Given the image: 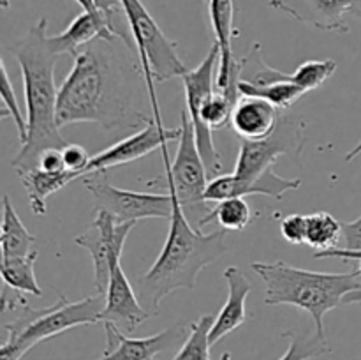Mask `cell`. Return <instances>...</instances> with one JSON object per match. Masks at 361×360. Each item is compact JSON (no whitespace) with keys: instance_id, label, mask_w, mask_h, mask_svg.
I'll list each match as a JSON object with an SVG mask.
<instances>
[{"instance_id":"e575fe53","label":"cell","mask_w":361,"mask_h":360,"mask_svg":"<svg viewBox=\"0 0 361 360\" xmlns=\"http://www.w3.org/2000/svg\"><path fill=\"white\" fill-rule=\"evenodd\" d=\"M76 2L80 4V6L83 7V11H87V13L94 14V16H97V18H106V14L102 13L101 7L97 6V0H76ZM106 20H108V18H106Z\"/></svg>"},{"instance_id":"9a60e30c","label":"cell","mask_w":361,"mask_h":360,"mask_svg":"<svg viewBox=\"0 0 361 360\" xmlns=\"http://www.w3.org/2000/svg\"><path fill=\"white\" fill-rule=\"evenodd\" d=\"M268 4L317 30L349 32L351 0H270Z\"/></svg>"},{"instance_id":"d6a6232c","label":"cell","mask_w":361,"mask_h":360,"mask_svg":"<svg viewBox=\"0 0 361 360\" xmlns=\"http://www.w3.org/2000/svg\"><path fill=\"white\" fill-rule=\"evenodd\" d=\"M62 154L67 172L78 173L81 179V176L85 175V172H87V166L88 162H90L92 155H88V152L78 143H67L66 147L62 148Z\"/></svg>"},{"instance_id":"8992f818","label":"cell","mask_w":361,"mask_h":360,"mask_svg":"<svg viewBox=\"0 0 361 360\" xmlns=\"http://www.w3.org/2000/svg\"><path fill=\"white\" fill-rule=\"evenodd\" d=\"M120 2H122L127 23H129L134 46L140 55L141 74L147 83L154 119L162 120L157 94H155V81L162 83L175 76H182L189 69L183 64L182 56L178 55V48H176L178 44L162 32V28L159 27L155 18L141 0H120Z\"/></svg>"},{"instance_id":"603a6c76","label":"cell","mask_w":361,"mask_h":360,"mask_svg":"<svg viewBox=\"0 0 361 360\" xmlns=\"http://www.w3.org/2000/svg\"><path fill=\"white\" fill-rule=\"evenodd\" d=\"M238 90L240 95H252V97L264 99V101L271 102L277 109L291 108L303 94H307L291 78L289 80L275 81V83L267 85V87H250V85L240 81Z\"/></svg>"},{"instance_id":"52a82bcc","label":"cell","mask_w":361,"mask_h":360,"mask_svg":"<svg viewBox=\"0 0 361 360\" xmlns=\"http://www.w3.org/2000/svg\"><path fill=\"white\" fill-rule=\"evenodd\" d=\"M182 120V136L178 140V150H176L175 161L169 164L168 145L161 148L162 159H164L166 179L169 186L175 189L178 203L183 214L189 219L190 224L196 229L203 228L204 219L210 215L214 208H210V201L207 200L204 193L208 187V169L204 166L203 157L200 154L194 133L192 122L185 109L180 113Z\"/></svg>"},{"instance_id":"484cf974","label":"cell","mask_w":361,"mask_h":360,"mask_svg":"<svg viewBox=\"0 0 361 360\" xmlns=\"http://www.w3.org/2000/svg\"><path fill=\"white\" fill-rule=\"evenodd\" d=\"M212 221H217L221 228L233 229V232H242L252 221V210L249 203L243 198H228L224 201H219L203 222V228Z\"/></svg>"},{"instance_id":"836d02e7","label":"cell","mask_w":361,"mask_h":360,"mask_svg":"<svg viewBox=\"0 0 361 360\" xmlns=\"http://www.w3.org/2000/svg\"><path fill=\"white\" fill-rule=\"evenodd\" d=\"M35 168H41L49 173L67 172L66 162H63L62 148H46V150L39 155V161Z\"/></svg>"},{"instance_id":"ba28073f","label":"cell","mask_w":361,"mask_h":360,"mask_svg":"<svg viewBox=\"0 0 361 360\" xmlns=\"http://www.w3.org/2000/svg\"><path fill=\"white\" fill-rule=\"evenodd\" d=\"M305 143V124L300 119L284 116L268 138L256 141L242 140L235 175L240 180H254L274 168L281 155H288L300 162Z\"/></svg>"},{"instance_id":"4dcf8cb0","label":"cell","mask_w":361,"mask_h":360,"mask_svg":"<svg viewBox=\"0 0 361 360\" xmlns=\"http://www.w3.org/2000/svg\"><path fill=\"white\" fill-rule=\"evenodd\" d=\"M97 6L101 7L102 13L106 14L109 21V27H111V32L115 34V37L122 39L127 44V48H134L133 35H130L129 23H127L126 13H123V7L120 0H97Z\"/></svg>"},{"instance_id":"ac0fdd59","label":"cell","mask_w":361,"mask_h":360,"mask_svg":"<svg viewBox=\"0 0 361 360\" xmlns=\"http://www.w3.org/2000/svg\"><path fill=\"white\" fill-rule=\"evenodd\" d=\"M94 39H101V41L113 42L115 34L111 32L108 20L106 18H97L94 14L83 13L78 14L69 27L59 35H48L49 48L56 53V55H80V48L83 44H88Z\"/></svg>"},{"instance_id":"1f68e13d","label":"cell","mask_w":361,"mask_h":360,"mask_svg":"<svg viewBox=\"0 0 361 360\" xmlns=\"http://www.w3.org/2000/svg\"><path fill=\"white\" fill-rule=\"evenodd\" d=\"M281 233L289 244L305 246L307 244V215L291 214L281 221Z\"/></svg>"},{"instance_id":"7a4b0ae2","label":"cell","mask_w":361,"mask_h":360,"mask_svg":"<svg viewBox=\"0 0 361 360\" xmlns=\"http://www.w3.org/2000/svg\"><path fill=\"white\" fill-rule=\"evenodd\" d=\"M150 116L136 112L123 97L118 74L108 53L87 48L74 56V66L62 81L56 99V122L63 126L95 122L104 129L140 127Z\"/></svg>"},{"instance_id":"9c48e42d","label":"cell","mask_w":361,"mask_h":360,"mask_svg":"<svg viewBox=\"0 0 361 360\" xmlns=\"http://www.w3.org/2000/svg\"><path fill=\"white\" fill-rule=\"evenodd\" d=\"M134 226L136 221H118L108 210L95 208L92 224L74 239L76 246L90 253L94 263V286L97 288V293L104 295L108 289L113 270L122 258L123 244Z\"/></svg>"},{"instance_id":"83f0119b","label":"cell","mask_w":361,"mask_h":360,"mask_svg":"<svg viewBox=\"0 0 361 360\" xmlns=\"http://www.w3.org/2000/svg\"><path fill=\"white\" fill-rule=\"evenodd\" d=\"M335 71H337V62L334 59L307 60L291 74V80L305 92H310L319 88L326 80H330Z\"/></svg>"},{"instance_id":"7c38bea8","label":"cell","mask_w":361,"mask_h":360,"mask_svg":"<svg viewBox=\"0 0 361 360\" xmlns=\"http://www.w3.org/2000/svg\"><path fill=\"white\" fill-rule=\"evenodd\" d=\"M106 332V348L97 360H154L155 355L183 341L187 328L173 325L150 337H129L111 321H102Z\"/></svg>"},{"instance_id":"f1b7e54d","label":"cell","mask_w":361,"mask_h":360,"mask_svg":"<svg viewBox=\"0 0 361 360\" xmlns=\"http://www.w3.org/2000/svg\"><path fill=\"white\" fill-rule=\"evenodd\" d=\"M0 74H2V119L4 116L11 115V119L14 120V126H16L18 131V138H20V143L23 145L27 141L28 136V124H27V116H23L21 113L20 104H18L16 94H14L13 83L9 80V73H7V66L6 60L0 59Z\"/></svg>"},{"instance_id":"8d00e7d4","label":"cell","mask_w":361,"mask_h":360,"mask_svg":"<svg viewBox=\"0 0 361 360\" xmlns=\"http://www.w3.org/2000/svg\"><path fill=\"white\" fill-rule=\"evenodd\" d=\"M361 154V141L358 145H356L355 148H351V150L348 152V154H345V162H351V161H355L356 157H358V155Z\"/></svg>"},{"instance_id":"4316f807","label":"cell","mask_w":361,"mask_h":360,"mask_svg":"<svg viewBox=\"0 0 361 360\" xmlns=\"http://www.w3.org/2000/svg\"><path fill=\"white\" fill-rule=\"evenodd\" d=\"M284 337L289 339V348L279 360H310L331 352L326 337L319 334L307 335L296 334V332H284Z\"/></svg>"},{"instance_id":"7402d4cb","label":"cell","mask_w":361,"mask_h":360,"mask_svg":"<svg viewBox=\"0 0 361 360\" xmlns=\"http://www.w3.org/2000/svg\"><path fill=\"white\" fill-rule=\"evenodd\" d=\"M37 256L39 253L34 249L30 254H27V256L2 258L0 274H2L4 282H6L9 288L25 293V295L41 296V286H39L34 272V265Z\"/></svg>"},{"instance_id":"f546056e","label":"cell","mask_w":361,"mask_h":360,"mask_svg":"<svg viewBox=\"0 0 361 360\" xmlns=\"http://www.w3.org/2000/svg\"><path fill=\"white\" fill-rule=\"evenodd\" d=\"M344 247L316 253V258H344V260H361V215L353 222H342Z\"/></svg>"},{"instance_id":"8fae6325","label":"cell","mask_w":361,"mask_h":360,"mask_svg":"<svg viewBox=\"0 0 361 360\" xmlns=\"http://www.w3.org/2000/svg\"><path fill=\"white\" fill-rule=\"evenodd\" d=\"M180 136H182V127L168 129L164 124L157 122L152 116L150 122L145 124V127L141 131L123 138V140L111 145L106 150L92 155L85 175H88V173H104L106 169L115 168V166L137 161V159L152 154L157 148H162L169 141L180 140Z\"/></svg>"},{"instance_id":"5b68a950","label":"cell","mask_w":361,"mask_h":360,"mask_svg":"<svg viewBox=\"0 0 361 360\" xmlns=\"http://www.w3.org/2000/svg\"><path fill=\"white\" fill-rule=\"evenodd\" d=\"M264 282V304L295 306L310 314L316 334L324 335V316L344 304V296L361 286L360 270L330 274L293 267L286 261H256L250 265Z\"/></svg>"},{"instance_id":"2e32d148","label":"cell","mask_w":361,"mask_h":360,"mask_svg":"<svg viewBox=\"0 0 361 360\" xmlns=\"http://www.w3.org/2000/svg\"><path fill=\"white\" fill-rule=\"evenodd\" d=\"M228 284V300L215 316L210 330L212 346L217 344L222 337L235 332L247 320V296L252 292V284L238 267H228L222 274Z\"/></svg>"},{"instance_id":"cb8c5ba5","label":"cell","mask_w":361,"mask_h":360,"mask_svg":"<svg viewBox=\"0 0 361 360\" xmlns=\"http://www.w3.org/2000/svg\"><path fill=\"white\" fill-rule=\"evenodd\" d=\"M342 235V222H338L330 212H314L307 215V246L314 247L316 253L337 247Z\"/></svg>"},{"instance_id":"4fadbf2b","label":"cell","mask_w":361,"mask_h":360,"mask_svg":"<svg viewBox=\"0 0 361 360\" xmlns=\"http://www.w3.org/2000/svg\"><path fill=\"white\" fill-rule=\"evenodd\" d=\"M104 309L101 313L102 321H111L123 332L130 334L136 330L148 318L155 316L152 311H147L140 302V296L134 292L133 284L123 272L122 263H118L113 270L109 286L104 293Z\"/></svg>"},{"instance_id":"3957f363","label":"cell","mask_w":361,"mask_h":360,"mask_svg":"<svg viewBox=\"0 0 361 360\" xmlns=\"http://www.w3.org/2000/svg\"><path fill=\"white\" fill-rule=\"evenodd\" d=\"M168 187L173 201L168 239L154 265L137 279V296L150 304L155 316L164 296L176 289H192L197 274L228 253V229L203 233L194 228L183 214L173 186L168 184Z\"/></svg>"},{"instance_id":"44dd1931","label":"cell","mask_w":361,"mask_h":360,"mask_svg":"<svg viewBox=\"0 0 361 360\" xmlns=\"http://www.w3.org/2000/svg\"><path fill=\"white\" fill-rule=\"evenodd\" d=\"M35 236L25 228L21 219L18 217L9 196H4L2 201V236H0V254L2 258L27 256L34 251Z\"/></svg>"},{"instance_id":"f35d334b","label":"cell","mask_w":361,"mask_h":360,"mask_svg":"<svg viewBox=\"0 0 361 360\" xmlns=\"http://www.w3.org/2000/svg\"><path fill=\"white\" fill-rule=\"evenodd\" d=\"M358 270H360V274H361V260H360V268H358Z\"/></svg>"},{"instance_id":"277c9868","label":"cell","mask_w":361,"mask_h":360,"mask_svg":"<svg viewBox=\"0 0 361 360\" xmlns=\"http://www.w3.org/2000/svg\"><path fill=\"white\" fill-rule=\"evenodd\" d=\"M104 300L102 293L76 302L60 296L53 306L32 309L25 300V293L6 284L2 292V316H13V320L2 323L7 339L0 348V360H20L37 342L55 337L69 328L99 323Z\"/></svg>"},{"instance_id":"d590c367","label":"cell","mask_w":361,"mask_h":360,"mask_svg":"<svg viewBox=\"0 0 361 360\" xmlns=\"http://www.w3.org/2000/svg\"><path fill=\"white\" fill-rule=\"evenodd\" d=\"M344 304H361V286L344 296Z\"/></svg>"},{"instance_id":"d4e9b609","label":"cell","mask_w":361,"mask_h":360,"mask_svg":"<svg viewBox=\"0 0 361 360\" xmlns=\"http://www.w3.org/2000/svg\"><path fill=\"white\" fill-rule=\"evenodd\" d=\"M214 320L215 318L212 314H203L200 320L190 323L189 337L182 342V348L171 360H212L210 330Z\"/></svg>"},{"instance_id":"6da1fadb","label":"cell","mask_w":361,"mask_h":360,"mask_svg":"<svg viewBox=\"0 0 361 360\" xmlns=\"http://www.w3.org/2000/svg\"><path fill=\"white\" fill-rule=\"evenodd\" d=\"M46 32L48 18H41L20 41L7 48L21 69L28 124L27 141L11 162L16 173L35 168L39 155L46 148H63L69 143L60 134L56 122L59 90L55 85V64L59 55L49 48Z\"/></svg>"},{"instance_id":"5bb4252c","label":"cell","mask_w":361,"mask_h":360,"mask_svg":"<svg viewBox=\"0 0 361 360\" xmlns=\"http://www.w3.org/2000/svg\"><path fill=\"white\" fill-rule=\"evenodd\" d=\"M302 186V179H286L268 169L263 175L254 180H240L235 173L231 175H221L210 180L207 187L208 201H224L228 198H245L249 194H264V196L282 200L286 193L295 191Z\"/></svg>"},{"instance_id":"30bf717a","label":"cell","mask_w":361,"mask_h":360,"mask_svg":"<svg viewBox=\"0 0 361 360\" xmlns=\"http://www.w3.org/2000/svg\"><path fill=\"white\" fill-rule=\"evenodd\" d=\"M83 187L94 196L95 208L108 210L118 221H140V219H171V194L137 193L111 186L101 173H88L81 176Z\"/></svg>"},{"instance_id":"ffe728a7","label":"cell","mask_w":361,"mask_h":360,"mask_svg":"<svg viewBox=\"0 0 361 360\" xmlns=\"http://www.w3.org/2000/svg\"><path fill=\"white\" fill-rule=\"evenodd\" d=\"M21 184H23L25 191H27L28 203H30V210L35 215H44L48 210V198L55 194L56 191L63 189L69 182L80 179L78 173L73 172H60V173H49L41 168H30L25 172L18 173Z\"/></svg>"},{"instance_id":"74e56055","label":"cell","mask_w":361,"mask_h":360,"mask_svg":"<svg viewBox=\"0 0 361 360\" xmlns=\"http://www.w3.org/2000/svg\"><path fill=\"white\" fill-rule=\"evenodd\" d=\"M351 14L361 20V0H351Z\"/></svg>"},{"instance_id":"e0dca14e","label":"cell","mask_w":361,"mask_h":360,"mask_svg":"<svg viewBox=\"0 0 361 360\" xmlns=\"http://www.w3.org/2000/svg\"><path fill=\"white\" fill-rule=\"evenodd\" d=\"M279 120V109L271 102L252 95H242L233 108L229 124L240 140L256 141L270 136Z\"/></svg>"},{"instance_id":"d6986e66","label":"cell","mask_w":361,"mask_h":360,"mask_svg":"<svg viewBox=\"0 0 361 360\" xmlns=\"http://www.w3.org/2000/svg\"><path fill=\"white\" fill-rule=\"evenodd\" d=\"M208 14H210L215 42L221 48V62H219L217 78H215V90H222L228 81L229 66L235 59L231 42L238 35V30L235 28V2L233 0H208Z\"/></svg>"}]
</instances>
